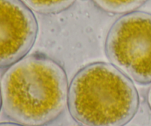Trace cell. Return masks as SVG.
<instances>
[{"label": "cell", "mask_w": 151, "mask_h": 126, "mask_svg": "<svg viewBox=\"0 0 151 126\" xmlns=\"http://www.w3.org/2000/svg\"><path fill=\"white\" fill-rule=\"evenodd\" d=\"M0 91L1 107L9 119L24 126H44L58 117L66 107L67 77L49 58L25 56L4 72Z\"/></svg>", "instance_id": "obj_1"}, {"label": "cell", "mask_w": 151, "mask_h": 126, "mask_svg": "<svg viewBox=\"0 0 151 126\" xmlns=\"http://www.w3.org/2000/svg\"><path fill=\"white\" fill-rule=\"evenodd\" d=\"M139 94L134 83L108 63L83 68L71 82L68 106L83 126H124L137 114Z\"/></svg>", "instance_id": "obj_2"}, {"label": "cell", "mask_w": 151, "mask_h": 126, "mask_svg": "<svg viewBox=\"0 0 151 126\" xmlns=\"http://www.w3.org/2000/svg\"><path fill=\"white\" fill-rule=\"evenodd\" d=\"M107 57L133 81L151 83V14L131 12L111 27L106 41Z\"/></svg>", "instance_id": "obj_3"}, {"label": "cell", "mask_w": 151, "mask_h": 126, "mask_svg": "<svg viewBox=\"0 0 151 126\" xmlns=\"http://www.w3.org/2000/svg\"><path fill=\"white\" fill-rule=\"evenodd\" d=\"M37 34L35 16L22 0H0V68L25 57Z\"/></svg>", "instance_id": "obj_4"}, {"label": "cell", "mask_w": 151, "mask_h": 126, "mask_svg": "<svg viewBox=\"0 0 151 126\" xmlns=\"http://www.w3.org/2000/svg\"><path fill=\"white\" fill-rule=\"evenodd\" d=\"M29 9L44 14L61 12L76 0H22Z\"/></svg>", "instance_id": "obj_5"}, {"label": "cell", "mask_w": 151, "mask_h": 126, "mask_svg": "<svg viewBox=\"0 0 151 126\" xmlns=\"http://www.w3.org/2000/svg\"><path fill=\"white\" fill-rule=\"evenodd\" d=\"M100 8L109 13H131L141 7L147 0H93Z\"/></svg>", "instance_id": "obj_6"}, {"label": "cell", "mask_w": 151, "mask_h": 126, "mask_svg": "<svg viewBox=\"0 0 151 126\" xmlns=\"http://www.w3.org/2000/svg\"><path fill=\"white\" fill-rule=\"evenodd\" d=\"M0 126H24L18 124L16 122H1Z\"/></svg>", "instance_id": "obj_7"}, {"label": "cell", "mask_w": 151, "mask_h": 126, "mask_svg": "<svg viewBox=\"0 0 151 126\" xmlns=\"http://www.w3.org/2000/svg\"><path fill=\"white\" fill-rule=\"evenodd\" d=\"M147 99H148V103L149 106H150V109H151V87L148 91V96H147Z\"/></svg>", "instance_id": "obj_8"}, {"label": "cell", "mask_w": 151, "mask_h": 126, "mask_svg": "<svg viewBox=\"0 0 151 126\" xmlns=\"http://www.w3.org/2000/svg\"><path fill=\"white\" fill-rule=\"evenodd\" d=\"M1 108V91H0V110Z\"/></svg>", "instance_id": "obj_9"}]
</instances>
